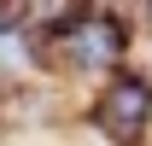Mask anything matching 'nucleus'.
Segmentation results:
<instances>
[{
    "label": "nucleus",
    "mask_w": 152,
    "mask_h": 146,
    "mask_svg": "<svg viewBox=\"0 0 152 146\" xmlns=\"http://www.w3.org/2000/svg\"><path fill=\"white\" fill-rule=\"evenodd\" d=\"M64 53H70L82 70L111 64V58H117V29H111V18H82V23H70V29H64Z\"/></svg>",
    "instance_id": "nucleus-1"
},
{
    "label": "nucleus",
    "mask_w": 152,
    "mask_h": 146,
    "mask_svg": "<svg viewBox=\"0 0 152 146\" xmlns=\"http://www.w3.org/2000/svg\"><path fill=\"white\" fill-rule=\"evenodd\" d=\"M140 123H146V82H111V93H105V128H111L117 140H129V134H140Z\"/></svg>",
    "instance_id": "nucleus-2"
},
{
    "label": "nucleus",
    "mask_w": 152,
    "mask_h": 146,
    "mask_svg": "<svg viewBox=\"0 0 152 146\" xmlns=\"http://www.w3.org/2000/svg\"><path fill=\"white\" fill-rule=\"evenodd\" d=\"M0 64H23V41H18V29H6V23H0Z\"/></svg>",
    "instance_id": "nucleus-3"
}]
</instances>
